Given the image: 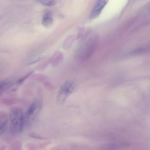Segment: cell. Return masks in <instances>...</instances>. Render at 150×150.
<instances>
[{
	"instance_id": "9c48e42d",
	"label": "cell",
	"mask_w": 150,
	"mask_h": 150,
	"mask_svg": "<svg viewBox=\"0 0 150 150\" xmlns=\"http://www.w3.org/2000/svg\"><path fill=\"white\" fill-rule=\"evenodd\" d=\"M40 2L42 5L45 6H51L54 5L56 4L57 0H40Z\"/></svg>"
},
{
	"instance_id": "ba28073f",
	"label": "cell",
	"mask_w": 150,
	"mask_h": 150,
	"mask_svg": "<svg viewBox=\"0 0 150 150\" xmlns=\"http://www.w3.org/2000/svg\"><path fill=\"white\" fill-rule=\"evenodd\" d=\"M42 22L45 27H49L52 24L53 17L50 12H47L44 14Z\"/></svg>"
},
{
	"instance_id": "5b68a950",
	"label": "cell",
	"mask_w": 150,
	"mask_h": 150,
	"mask_svg": "<svg viewBox=\"0 0 150 150\" xmlns=\"http://www.w3.org/2000/svg\"><path fill=\"white\" fill-rule=\"evenodd\" d=\"M108 1L109 0H98L90 15V18H97L100 15L103 8L107 5Z\"/></svg>"
},
{
	"instance_id": "52a82bcc",
	"label": "cell",
	"mask_w": 150,
	"mask_h": 150,
	"mask_svg": "<svg viewBox=\"0 0 150 150\" xmlns=\"http://www.w3.org/2000/svg\"><path fill=\"white\" fill-rule=\"evenodd\" d=\"M8 122V117L5 113L0 114V136L6 128Z\"/></svg>"
},
{
	"instance_id": "277c9868",
	"label": "cell",
	"mask_w": 150,
	"mask_h": 150,
	"mask_svg": "<svg viewBox=\"0 0 150 150\" xmlns=\"http://www.w3.org/2000/svg\"><path fill=\"white\" fill-rule=\"evenodd\" d=\"M42 107V101L37 99L33 101L24 113L25 126L30 125L36 118Z\"/></svg>"
},
{
	"instance_id": "6da1fadb",
	"label": "cell",
	"mask_w": 150,
	"mask_h": 150,
	"mask_svg": "<svg viewBox=\"0 0 150 150\" xmlns=\"http://www.w3.org/2000/svg\"><path fill=\"white\" fill-rule=\"evenodd\" d=\"M98 44V38L91 35L87 38L80 45L75 52L74 57L77 61L83 62L90 59L94 53Z\"/></svg>"
},
{
	"instance_id": "7a4b0ae2",
	"label": "cell",
	"mask_w": 150,
	"mask_h": 150,
	"mask_svg": "<svg viewBox=\"0 0 150 150\" xmlns=\"http://www.w3.org/2000/svg\"><path fill=\"white\" fill-rule=\"evenodd\" d=\"M9 130L13 135L21 134L25 127L24 112L19 107H13L9 112Z\"/></svg>"
},
{
	"instance_id": "3957f363",
	"label": "cell",
	"mask_w": 150,
	"mask_h": 150,
	"mask_svg": "<svg viewBox=\"0 0 150 150\" xmlns=\"http://www.w3.org/2000/svg\"><path fill=\"white\" fill-rule=\"evenodd\" d=\"M78 83L74 79H69L64 81L61 86L58 95L57 100L60 103H64L69 96L77 88Z\"/></svg>"
},
{
	"instance_id": "8992f818",
	"label": "cell",
	"mask_w": 150,
	"mask_h": 150,
	"mask_svg": "<svg viewBox=\"0 0 150 150\" xmlns=\"http://www.w3.org/2000/svg\"><path fill=\"white\" fill-rule=\"evenodd\" d=\"M14 83L13 78H8L0 82V96L9 88Z\"/></svg>"
}]
</instances>
